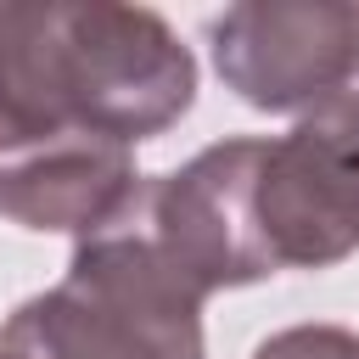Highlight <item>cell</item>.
I'll list each match as a JSON object with an SVG mask.
<instances>
[{
  "mask_svg": "<svg viewBox=\"0 0 359 359\" xmlns=\"http://www.w3.org/2000/svg\"><path fill=\"white\" fill-rule=\"evenodd\" d=\"M196 101V56L146 6L0 0V123H67L140 146Z\"/></svg>",
  "mask_w": 359,
  "mask_h": 359,
  "instance_id": "cell-1",
  "label": "cell"
},
{
  "mask_svg": "<svg viewBox=\"0 0 359 359\" xmlns=\"http://www.w3.org/2000/svg\"><path fill=\"white\" fill-rule=\"evenodd\" d=\"M202 303L208 297L151 247L129 208L73 247L50 292L17 303L0 348L11 359H208Z\"/></svg>",
  "mask_w": 359,
  "mask_h": 359,
  "instance_id": "cell-2",
  "label": "cell"
},
{
  "mask_svg": "<svg viewBox=\"0 0 359 359\" xmlns=\"http://www.w3.org/2000/svg\"><path fill=\"white\" fill-rule=\"evenodd\" d=\"M264 146L269 140L252 135L219 140L191 163H180L174 174L146 180L135 196V224L202 297L275 275V258L258 230Z\"/></svg>",
  "mask_w": 359,
  "mask_h": 359,
  "instance_id": "cell-3",
  "label": "cell"
},
{
  "mask_svg": "<svg viewBox=\"0 0 359 359\" xmlns=\"http://www.w3.org/2000/svg\"><path fill=\"white\" fill-rule=\"evenodd\" d=\"M213 73L258 112H314L359 79L353 0H241L208 22Z\"/></svg>",
  "mask_w": 359,
  "mask_h": 359,
  "instance_id": "cell-4",
  "label": "cell"
},
{
  "mask_svg": "<svg viewBox=\"0 0 359 359\" xmlns=\"http://www.w3.org/2000/svg\"><path fill=\"white\" fill-rule=\"evenodd\" d=\"M258 230L275 269H331L359 252V90L264 146Z\"/></svg>",
  "mask_w": 359,
  "mask_h": 359,
  "instance_id": "cell-5",
  "label": "cell"
},
{
  "mask_svg": "<svg viewBox=\"0 0 359 359\" xmlns=\"http://www.w3.org/2000/svg\"><path fill=\"white\" fill-rule=\"evenodd\" d=\"M135 146L67 123H0V219L17 230L101 236L135 196Z\"/></svg>",
  "mask_w": 359,
  "mask_h": 359,
  "instance_id": "cell-6",
  "label": "cell"
},
{
  "mask_svg": "<svg viewBox=\"0 0 359 359\" xmlns=\"http://www.w3.org/2000/svg\"><path fill=\"white\" fill-rule=\"evenodd\" d=\"M252 359H359V331L348 325H286L252 348Z\"/></svg>",
  "mask_w": 359,
  "mask_h": 359,
  "instance_id": "cell-7",
  "label": "cell"
}]
</instances>
